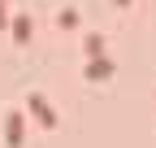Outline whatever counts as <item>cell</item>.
<instances>
[{
    "label": "cell",
    "instance_id": "cell-1",
    "mask_svg": "<svg viewBox=\"0 0 156 148\" xmlns=\"http://www.w3.org/2000/svg\"><path fill=\"white\" fill-rule=\"evenodd\" d=\"M26 105H30V113L44 122V126H56V109H52L44 96H39V91H30V100H26Z\"/></svg>",
    "mask_w": 156,
    "mask_h": 148
},
{
    "label": "cell",
    "instance_id": "cell-2",
    "mask_svg": "<svg viewBox=\"0 0 156 148\" xmlns=\"http://www.w3.org/2000/svg\"><path fill=\"white\" fill-rule=\"evenodd\" d=\"M5 126H9V131H5V135H9V144L17 148V144H22V135H26V118H22V113H13V109H9Z\"/></svg>",
    "mask_w": 156,
    "mask_h": 148
},
{
    "label": "cell",
    "instance_id": "cell-3",
    "mask_svg": "<svg viewBox=\"0 0 156 148\" xmlns=\"http://www.w3.org/2000/svg\"><path fill=\"white\" fill-rule=\"evenodd\" d=\"M108 74H113V57H95L87 65V79H108Z\"/></svg>",
    "mask_w": 156,
    "mask_h": 148
},
{
    "label": "cell",
    "instance_id": "cell-4",
    "mask_svg": "<svg viewBox=\"0 0 156 148\" xmlns=\"http://www.w3.org/2000/svg\"><path fill=\"white\" fill-rule=\"evenodd\" d=\"M13 22H17V26H13V31H17V44H26V39H30V17H13Z\"/></svg>",
    "mask_w": 156,
    "mask_h": 148
},
{
    "label": "cell",
    "instance_id": "cell-5",
    "mask_svg": "<svg viewBox=\"0 0 156 148\" xmlns=\"http://www.w3.org/2000/svg\"><path fill=\"white\" fill-rule=\"evenodd\" d=\"M87 52H91V57H104V39H100V35H87Z\"/></svg>",
    "mask_w": 156,
    "mask_h": 148
},
{
    "label": "cell",
    "instance_id": "cell-6",
    "mask_svg": "<svg viewBox=\"0 0 156 148\" xmlns=\"http://www.w3.org/2000/svg\"><path fill=\"white\" fill-rule=\"evenodd\" d=\"M61 26H65V31L78 26V13H74V9H61Z\"/></svg>",
    "mask_w": 156,
    "mask_h": 148
},
{
    "label": "cell",
    "instance_id": "cell-7",
    "mask_svg": "<svg viewBox=\"0 0 156 148\" xmlns=\"http://www.w3.org/2000/svg\"><path fill=\"white\" fill-rule=\"evenodd\" d=\"M5 17H9V9H5V5H0V26H5Z\"/></svg>",
    "mask_w": 156,
    "mask_h": 148
},
{
    "label": "cell",
    "instance_id": "cell-8",
    "mask_svg": "<svg viewBox=\"0 0 156 148\" xmlns=\"http://www.w3.org/2000/svg\"><path fill=\"white\" fill-rule=\"evenodd\" d=\"M113 5H130V0H113Z\"/></svg>",
    "mask_w": 156,
    "mask_h": 148
}]
</instances>
